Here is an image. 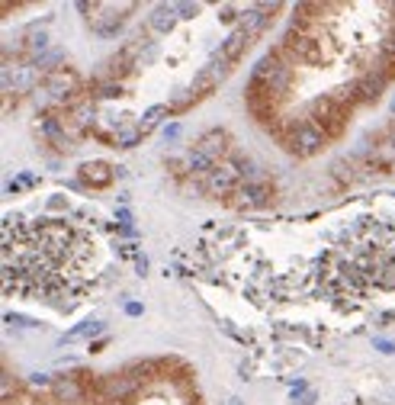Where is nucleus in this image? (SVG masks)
Segmentation results:
<instances>
[{
	"mask_svg": "<svg viewBox=\"0 0 395 405\" xmlns=\"http://www.w3.org/2000/svg\"><path fill=\"white\" fill-rule=\"evenodd\" d=\"M81 177L87 183H97V187H103V183L113 181V171H110V164H84Z\"/></svg>",
	"mask_w": 395,
	"mask_h": 405,
	"instance_id": "3",
	"label": "nucleus"
},
{
	"mask_svg": "<svg viewBox=\"0 0 395 405\" xmlns=\"http://www.w3.org/2000/svg\"><path fill=\"white\" fill-rule=\"evenodd\" d=\"M97 329H100L97 321H87V325H81V329H77V331H71V335H64L62 341H77V338H87V335H91V331H97Z\"/></svg>",
	"mask_w": 395,
	"mask_h": 405,
	"instance_id": "5",
	"label": "nucleus"
},
{
	"mask_svg": "<svg viewBox=\"0 0 395 405\" xmlns=\"http://www.w3.org/2000/svg\"><path fill=\"white\" fill-rule=\"evenodd\" d=\"M4 280L7 296L62 300L91 290L87 267L93 241L68 219H39L35 225H4Z\"/></svg>",
	"mask_w": 395,
	"mask_h": 405,
	"instance_id": "1",
	"label": "nucleus"
},
{
	"mask_svg": "<svg viewBox=\"0 0 395 405\" xmlns=\"http://www.w3.org/2000/svg\"><path fill=\"white\" fill-rule=\"evenodd\" d=\"M167 13H173V7H161L158 13L151 16V29H158V33H167L171 29V16Z\"/></svg>",
	"mask_w": 395,
	"mask_h": 405,
	"instance_id": "4",
	"label": "nucleus"
},
{
	"mask_svg": "<svg viewBox=\"0 0 395 405\" xmlns=\"http://www.w3.org/2000/svg\"><path fill=\"white\" fill-rule=\"evenodd\" d=\"M280 142H283L292 154H315V152H321V145L328 142V135L321 132L315 122H309V119H305V122H299V126L286 129Z\"/></svg>",
	"mask_w": 395,
	"mask_h": 405,
	"instance_id": "2",
	"label": "nucleus"
}]
</instances>
